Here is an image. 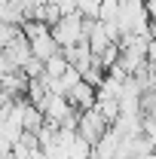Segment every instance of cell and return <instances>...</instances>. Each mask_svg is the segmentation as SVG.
Wrapping results in <instances>:
<instances>
[{
	"mask_svg": "<svg viewBox=\"0 0 156 159\" xmlns=\"http://www.w3.org/2000/svg\"><path fill=\"white\" fill-rule=\"evenodd\" d=\"M52 6H58V12L64 16V12H77V0H49Z\"/></svg>",
	"mask_w": 156,
	"mask_h": 159,
	"instance_id": "14",
	"label": "cell"
},
{
	"mask_svg": "<svg viewBox=\"0 0 156 159\" xmlns=\"http://www.w3.org/2000/svg\"><path fill=\"white\" fill-rule=\"evenodd\" d=\"M21 74H25V77H28V80L40 77V74H43V61L31 55V58H28V61H25V64H21Z\"/></svg>",
	"mask_w": 156,
	"mask_h": 159,
	"instance_id": "11",
	"label": "cell"
},
{
	"mask_svg": "<svg viewBox=\"0 0 156 159\" xmlns=\"http://www.w3.org/2000/svg\"><path fill=\"white\" fill-rule=\"evenodd\" d=\"M12 144H16V141L9 138V132H6V129L0 125V156H6V153L12 150Z\"/></svg>",
	"mask_w": 156,
	"mask_h": 159,
	"instance_id": "13",
	"label": "cell"
},
{
	"mask_svg": "<svg viewBox=\"0 0 156 159\" xmlns=\"http://www.w3.org/2000/svg\"><path fill=\"white\" fill-rule=\"evenodd\" d=\"M0 58L6 61L12 70H21V64L31 58V43H28V37H25L21 31H16V37L0 49Z\"/></svg>",
	"mask_w": 156,
	"mask_h": 159,
	"instance_id": "3",
	"label": "cell"
},
{
	"mask_svg": "<svg viewBox=\"0 0 156 159\" xmlns=\"http://www.w3.org/2000/svg\"><path fill=\"white\" fill-rule=\"evenodd\" d=\"M52 28V37L58 43L61 49H67V46H74L80 40H86V19L80 16V12H64L58 16L55 25H49Z\"/></svg>",
	"mask_w": 156,
	"mask_h": 159,
	"instance_id": "1",
	"label": "cell"
},
{
	"mask_svg": "<svg viewBox=\"0 0 156 159\" xmlns=\"http://www.w3.org/2000/svg\"><path fill=\"white\" fill-rule=\"evenodd\" d=\"M67 67H71V61L64 58V52H55V55H49V58L43 61V77L46 80H58V77H64Z\"/></svg>",
	"mask_w": 156,
	"mask_h": 159,
	"instance_id": "6",
	"label": "cell"
},
{
	"mask_svg": "<svg viewBox=\"0 0 156 159\" xmlns=\"http://www.w3.org/2000/svg\"><path fill=\"white\" fill-rule=\"evenodd\" d=\"M144 9H147V19L156 21V0H144Z\"/></svg>",
	"mask_w": 156,
	"mask_h": 159,
	"instance_id": "16",
	"label": "cell"
},
{
	"mask_svg": "<svg viewBox=\"0 0 156 159\" xmlns=\"http://www.w3.org/2000/svg\"><path fill=\"white\" fill-rule=\"evenodd\" d=\"M98 9H101V0H77V12L83 19H98Z\"/></svg>",
	"mask_w": 156,
	"mask_h": 159,
	"instance_id": "10",
	"label": "cell"
},
{
	"mask_svg": "<svg viewBox=\"0 0 156 159\" xmlns=\"http://www.w3.org/2000/svg\"><path fill=\"white\" fill-rule=\"evenodd\" d=\"M46 122V116H43V110H40L37 104H31V101L25 98V116H21V125H25V132H34L37 135V129Z\"/></svg>",
	"mask_w": 156,
	"mask_h": 159,
	"instance_id": "7",
	"label": "cell"
},
{
	"mask_svg": "<svg viewBox=\"0 0 156 159\" xmlns=\"http://www.w3.org/2000/svg\"><path fill=\"white\" fill-rule=\"evenodd\" d=\"M0 86H3L12 98H25V92H28V77H25L21 70H9V74L0 77Z\"/></svg>",
	"mask_w": 156,
	"mask_h": 159,
	"instance_id": "5",
	"label": "cell"
},
{
	"mask_svg": "<svg viewBox=\"0 0 156 159\" xmlns=\"http://www.w3.org/2000/svg\"><path fill=\"white\" fill-rule=\"evenodd\" d=\"M95 110L107 119V122H113V119L119 116V101L110 98V95H98V98H95Z\"/></svg>",
	"mask_w": 156,
	"mask_h": 159,
	"instance_id": "8",
	"label": "cell"
},
{
	"mask_svg": "<svg viewBox=\"0 0 156 159\" xmlns=\"http://www.w3.org/2000/svg\"><path fill=\"white\" fill-rule=\"evenodd\" d=\"M67 159H95V153H92V144L86 138H74V144H71V150H67Z\"/></svg>",
	"mask_w": 156,
	"mask_h": 159,
	"instance_id": "9",
	"label": "cell"
},
{
	"mask_svg": "<svg viewBox=\"0 0 156 159\" xmlns=\"http://www.w3.org/2000/svg\"><path fill=\"white\" fill-rule=\"evenodd\" d=\"M64 98L71 101V107L74 110H89V107H95V98H98V89L89 83V80L80 77L67 92H64Z\"/></svg>",
	"mask_w": 156,
	"mask_h": 159,
	"instance_id": "4",
	"label": "cell"
},
{
	"mask_svg": "<svg viewBox=\"0 0 156 159\" xmlns=\"http://www.w3.org/2000/svg\"><path fill=\"white\" fill-rule=\"evenodd\" d=\"M147 64L156 70V40L150 37V46H147Z\"/></svg>",
	"mask_w": 156,
	"mask_h": 159,
	"instance_id": "15",
	"label": "cell"
},
{
	"mask_svg": "<svg viewBox=\"0 0 156 159\" xmlns=\"http://www.w3.org/2000/svg\"><path fill=\"white\" fill-rule=\"evenodd\" d=\"M107 119L98 113L95 107H89V110H80V119H77V135L80 138H86L89 144H95L104 132H107Z\"/></svg>",
	"mask_w": 156,
	"mask_h": 159,
	"instance_id": "2",
	"label": "cell"
},
{
	"mask_svg": "<svg viewBox=\"0 0 156 159\" xmlns=\"http://www.w3.org/2000/svg\"><path fill=\"white\" fill-rule=\"evenodd\" d=\"M16 31H19V25H9V21H0V49L9 43V40L16 37Z\"/></svg>",
	"mask_w": 156,
	"mask_h": 159,
	"instance_id": "12",
	"label": "cell"
}]
</instances>
